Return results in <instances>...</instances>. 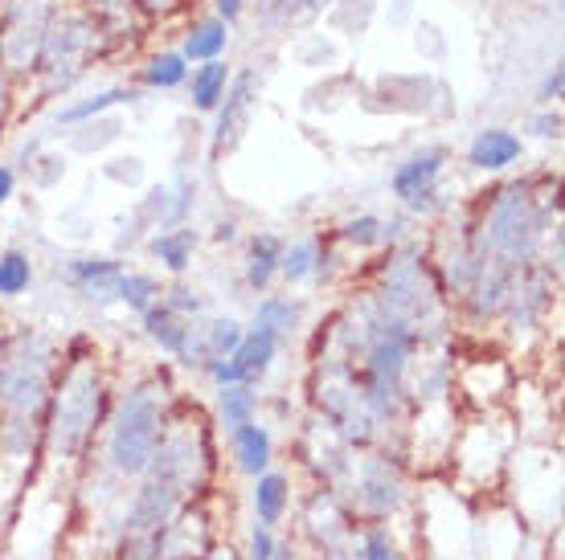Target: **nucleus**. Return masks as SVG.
<instances>
[{"label":"nucleus","instance_id":"obj_14","mask_svg":"<svg viewBox=\"0 0 565 560\" xmlns=\"http://www.w3.org/2000/svg\"><path fill=\"white\" fill-rule=\"evenodd\" d=\"M524 160V136H516L512 127H480L476 140L467 143V164L476 172H509L512 164Z\"/></svg>","mask_w":565,"mask_h":560},{"label":"nucleus","instance_id":"obj_12","mask_svg":"<svg viewBox=\"0 0 565 560\" xmlns=\"http://www.w3.org/2000/svg\"><path fill=\"white\" fill-rule=\"evenodd\" d=\"M282 352V340L270 332V327H258V323H250L246 332H242L238 348L230 352L226 360H213V365H205V377L222 389V385H258V380L267 377L270 365L279 360Z\"/></svg>","mask_w":565,"mask_h":560},{"label":"nucleus","instance_id":"obj_28","mask_svg":"<svg viewBox=\"0 0 565 560\" xmlns=\"http://www.w3.org/2000/svg\"><path fill=\"white\" fill-rule=\"evenodd\" d=\"M328 0H250L255 21L263 29H291L308 13H320Z\"/></svg>","mask_w":565,"mask_h":560},{"label":"nucleus","instance_id":"obj_16","mask_svg":"<svg viewBox=\"0 0 565 560\" xmlns=\"http://www.w3.org/2000/svg\"><path fill=\"white\" fill-rule=\"evenodd\" d=\"M324 262H328V238H320V234L296 238V241H287V246H282L279 279L287 282V287H303V282L324 274Z\"/></svg>","mask_w":565,"mask_h":560},{"label":"nucleus","instance_id":"obj_11","mask_svg":"<svg viewBox=\"0 0 565 560\" xmlns=\"http://www.w3.org/2000/svg\"><path fill=\"white\" fill-rule=\"evenodd\" d=\"M258 98H263V74L250 66L230 78L226 98L217 103L213 111V131H210V160H226L250 131V119L258 111Z\"/></svg>","mask_w":565,"mask_h":560},{"label":"nucleus","instance_id":"obj_21","mask_svg":"<svg viewBox=\"0 0 565 560\" xmlns=\"http://www.w3.org/2000/svg\"><path fill=\"white\" fill-rule=\"evenodd\" d=\"M230 450H234V463H238L242 475L258 478L263 471H270V459H275V438L263 421H250L230 434Z\"/></svg>","mask_w":565,"mask_h":560},{"label":"nucleus","instance_id":"obj_23","mask_svg":"<svg viewBox=\"0 0 565 560\" xmlns=\"http://www.w3.org/2000/svg\"><path fill=\"white\" fill-rule=\"evenodd\" d=\"M291 511V478L282 471H263L255 478V519L267 528H279Z\"/></svg>","mask_w":565,"mask_h":560},{"label":"nucleus","instance_id":"obj_8","mask_svg":"<svg viewBox=\"0 0 565 560\" xmlns=\"http://www.w3.org/2000/svg\"><path fill=\"white\" fill-rule=\"evenodd\" d=\"M57 9V0H0V71L13 83H29Z\"/></svg>","mask_w":565,"mask_h":560},{"label":"nucleus","instance_id":"obj_39","mask_svg":"<svg viewBox=\"0 0 565 560\" xmlns=\"http://www.w3.org/2000/svg\"><path fill=\"white\" fill-rule=\"evenodd\" d=\"M13 193H17V172L9 164H0V209L13 201Z\"/></svg>","mask_w":565,"mask_h":560},{"label":"nucleus","instance_id":"obj_7","mask_svg":"<svg viewBox=\"0 0 565 560\" xmlns=\"http://www.w3.org/2000/svg\"><path fill=\"white\" fill-rule=\"evenodd\" d=\"M337 491L353 511L356 524H390V519L406 507L411 483H406V466L390 450H353L349 471L340 475Z\"/></svg>","mask_w":565,"mask_h":560},{"label":"nucleus","instance_id":"obj_20","mask_svg":"<svg viewBox=\"0 0 565 560\" xmlns=\"http://www.w3.org/2000/svg\"><path fill=\"white\" fill-rule=\"evenodd\" d=\"M282 246L287 241L279 238V234H270V229H263V234H250V241H246V287L255 294H267L270 282L279 279V258H282Z\"/></svg>","mask_w":565,"mask_h":560},{"label":"nucleus","instance_id":"obj_26","mask_svg":"<svg viewBox=\"0 0 565 560\" xmlns=\"http://www.w3.org/2000/svg\"><path fill=\"white\" fill-rule=\"evenodd\" d=\"M255 323L258 327H270L287 344L299 332V323H303V303H299L296 294H263L255 303Z\"/></svg>","mask_w":565,"mask_h":560},{"label":"nucleus","instance_id":"obj_3","mask_svg":"<svg viewBox=\"0 0 565 560\" xmlns=\"http://www.w3.org/2000/svg\"><path fill=\"white\" fill-rule=\"evenodd\" d=\"M467 217H471V238H476V250L483 254V262L509 270L541 262L553 234H562L557 176L550 181V189H541V176L495 184Z\"/></svg>","mask_w":565,"mask_h":560},{"label":"nucleus","instance_id":"obj_40","mask_svg":"<svg viewBox=\"0 0 565 560\" xmlns=\"http://www.w3.org/2000/svg\"><path fill=\"white\" fill-rule=\"evenodd\" d=\"M270 560H303V552H299V545H291V540H279Z\"/></svg>","mask_w":565,"mask_h":560},{"label":"nucleus","instance_id":"obj_15","mask_svg":"<svg viewBox=\"0 0 565 560\" xmlns=\"http://www.w3.org/2000/svg\"><path fill=\"white\" fill-rule=\"evenodd\" d=\"M124 262L119 258H107V254H83V258H71L66 262V282L83 299H95V303H111L115 291H119V279H124Z\"/></svg>","mask_w":565,"mask_h":560},{"label":"nucleus","instance_id":"obj_10","mask_svg":"<svg viewBox=\"0 0 565 560\" xmlns=\"http://www.w3.org/2000/svg\"><path fill=\"white\" fill-rule=\"evenodd\" d=\"M447 160H451V152H447L443 143H430V148H418V152L406 155L394 169V176H390V189H394L397 201L411 213L447 209V201H443V172H447Z\"/></svg>","mask_w":565,"mask_h":560},{"label":"nucleus","instance_id":"obj_19","mask_svg":"<svg viewBox=\"0 0 565 560\" xmlns=\"http://www.w3.org/2000/svg\"><path fill=\"white\" fill-rule=\"evenodd\" d=\"M201 246V234L193 225H169V229H156L152 238H148V250L160 267L169 270V274H184V270L193 267V254Z\"/></svg>","mask_w":565,"mask_h":560},{"label":"nucleus","instance_id":"obj_27","mask_svg":"<svg viewBox=\"0 0 565 560\" xmlns=\"http://www.w3.org/2000/svg\"><path fill=\"white\" fill-rule=\"evenodd\" d=\"M189 71H193V66L184 62L181 50H156V54L143 57L140 83L148 86V90H177V86H184Z\"/></svg>","mask_w":565,"mask_h":560},{"label":"nucleus","instance_id":"obj_32","mask_svg":"<svg viewBox=\"0 0 565 560\" xmlns=\"http://www.w3.org/2000/svg\"><path fill=\"white\" fill-rule=\"evenodd\" d=\"M33 287V258L25 250L0 254V299H21Z\"/></svg>","mask_w":565,"mask_h":560},{"label":"nucleus","instance_id":"obj_1","mask_svg":"<svg viewBox=\"0 0 565 560\" xmlns=\"http://www.w3.org/2000/svg\"><path fill=\"white\" fill-rule=\"evenodd\" d=\"M217 478V442H213V421L205 409L189 397H177L169 409V426L156 446L152 463L140 475V491L131 495L124 532H164L169 519L189 499L213 491Z\"/></svg>","mask_w":565,"mask_h":560},{"label":"nucleus","instance_id":"obj_17","mask_svg":"<svg viewBox=\"0 0 565 560\" xmlns=\"http://www.w3.org/2000/svg\"><path fill=\"white\" fill-rule=\"evenodd\" d=\"M124 103H140V86H103V90H95V95L86 98H74V103H66V107H57V127H78V123H90V119H99V115L115 111V107H124Z\"/></svg>","mask_w":565,"mask_h":560},{"label":"nucleus","instance_id":"obj_2","mask_svg":"<svg viewBox=\"0 0 565 560\" xmlns=\"http://www.w3.org/2000/svg\"><path fill=\"white\" fill-rule=\"evenodd\" d=\"M111 413V380L103 373V352L95 340L74 336L57 352L50 413H45L42 459L54 466H74L95 446V434Z\"/></svg>","mask_w":565,"mask_h":560},{"label":"nucleus","instance_id":"obj_30","mask_svg":"<svg viewBox=\"0 0 565 560\" xmlns=\"http://www.w3.org/2000/svg\"><path fill=\"white\" fill-rule=\"evenodd\" d=\"M353 560H402V548H397L390 524H356Z\"/></svg>","mask_w":565,"mask_h":560},{"label":"nucleus","instance_id":"obj_13","mask_svg":"<svg viewBox=\"0 0 565 560\" xmlns=\"http://www.w3.org/2000/svg\"><path fill=\"white\" fill-rule=\"evenodd\" d=\"M242 327L238 320H230V315H201V320H193V327H189V340H184L181 348V360L184 368H201L205 373V365H213V360H226L230 352L238 348L242 340Z\"/></svg>","mask_w":565,"mask_h":560},{"label":"nucleus","instance_id":"obj_24","mask_svg":"<svg viewBox=\"0 0 565 560\" xmlns=\"http://www.w3.org/2000/svg\"><path fill=\"white\" fill-rule=\"evenodd\" d=\"M140 320H143V332H148V340H152L156 348L169 352L172 360H177V356H181V348H184V340H189V327H193V320H184V315L169 311L160 299L143 311Z\"/></svg>","mask_w":565,"mask_h":560},{"label":"nucleus","instance_id":"obj_9","mask_svg":"<svg viewBox=\"0 0 565 560\" xmlns=\"http://www.w3.org/2000/svg\"><path fill=\"white\" fill-rule=\"evenodd\" d=\"M353 532H356V519L349 511V504H344V495L337 487H328V483H316L303 495V504H299V524H296L299 545H308L311 557H320V552L349 548L353 545Z\"/></svg>","mask_w":565,"mask_h":560},{"label":"nucleus","instance_id":"obj_35","mask_svg":"<svg viewBox=\"0 0 565 560\" xmlns=\"http://www.w3.org/2000/svg\"><path fill=\"white\" fill-rule=\"evenodd\" d=\"M275 528H267V524H258L255 519V528H250V560H270L275 557Z\"/></svg>","mask_w":565,"mask_h":560},{"label":"nucleus","instance_id":"obj_33","mask_svg":"<svg viewBox=\"0 0 565 560\" xmlns=\"http://www.w3.org/2000/svg\"><path fill=\"white\" fill-rule=\"evenodd\" d=\"M160 303L184 320H201V315H210V299L205 291L198 287H189V282H172V287H160Z\"/></svg>","mask_w":565,"mask_h":560},{"label":"nucleus","instance_id":"obj_38","mask_svg":"<svg viewBox=\"0 0 565 560\" xmlns=\"http://www.w3.org/2000/svg\"><path fill=\"white\" fill-rule=\"evenodd\" d=\"M246 9H250V0H213V17H222L226 25H234Z\"/></svg>","mask_w":565,"mask_h":560},{"label":"nucleus","instance_id":"obj_31","mask_svg":"<svg viewBox=\"0 0 565 560\" xmlns=\"http://www.w3.org/2000/svg\"><path fill=\"white\" fill-rule=\"evenodd\" d=\"M156 299H160V282H156V274H143V270H124L119 291H115V303H124L128 311L143 315Z\"/></svg>","mask_w":565,"mask_h":560},{"label":"nucleus","instance_id":"obj_37","mask_svg":"<svg viewBox=\"0 0 565 560\" xmlns=\"http://www.w3.org/2000/svg\"><path fill=\"white\" fill-rule=\"evenodd\" d=\"M533 136H537V140H557V136H562V115L553 111V107H545V111L533 119Z\"/></svg>","mask_w":565,"mask_h":560},{"label":"nucleus","instance_id":"obj_5","mask_svg":"<svg viewBox=\"0 0 565 560\" xmlns=\"http://www.w3.org/2000/svg\"><path fill=\"white\" fill-rule=\"evenodd\" d=\"M373 294V303L390 315L418 327L426 336V327H438L447 320V294L438 287V274L430 267L418 246H397L382 258V267L373 274V282L365 287Z\"/></svg>","mask_w":565,"mask_h":560},{"label":"nucleus","instance_id":"obj_36","mask_svg":"<svg viewBox=\"0 0 565 560\" xmlns=\"http://www.w3.org/2000/svg\"><path fill=\"white\" fill-rule=\"evenodd\" d=\"M13 111H17V83L0 71V136H4V127L13 123Z\"/></svg>","mask_w":565,"mask_h":560},{"label":"nucleus","instance_id":"obj_18","mask_svg":"<svg viewBox=\"0 0 565 560\" xmlns=\"http://www.w3.org/2000/svg\"><path fill=\"white\" fill-rule=\"evenodd\" d=\"M234 78V66H230L226 57H213V62H198L184 86H189V103H193V111L198 115H213L217 111V103L226 98V86Z\"/></svg>","mask_w":565,"mask_h":560},{"label":"nucleus","instance_id":"obj_22","mask_svg":"<svg viewBox=\"0 0 565 560\" xmlns=\"http://www.w3.org/2000/svg\"><path fill=\"white\" fill-rule=\"evenodd\" d=\"M230 50V25L222 21V17H201V21H193V25L184 29L181 37V54L184 62H213V57H226Z\"/></svg>","mask_w":565,"mask_h":560},{"label":"nucleus","instance_id":"obj_4","mask_svg":"<svg viewBox=\"0 0 565 560\" xmlns=\"http://www.w3.org/2000/svg\"><path fill=\"white\" fill-rule=\"evenodd\" d=\"M177 401L169 368H148L119 392L107 413V463L119 478H140L152 463L156 446L169 426V409Z\"/></svg>","mask_w":565,"mask_h":560},{"label":"nucleus","instance_id":"obj_34","mask_svg":"<svg viewBox=\"0 0 565 560\" xmlns=\"http://www.w3.org/2000/svg\"><path fill=\"white\" fill-rule=\"evenodd\" d=\"M562 90H565V71H562V62H553L550 71H545V78H541V107H557L562 103Z\"/></svg>","mask_w":565,"mask_h":560},{"label":"nucleus","instance_id":"obj_25","mask_svg":"<svg viewBox=\"0 0 565 560\" xmlns=\"http://www.w3.org/2000/svg\"><path fill=\"white\" fill-rule=\"evenodd\" d=\"M258 421V392L255 385H222L217 389V430L234 434L242 426Z\"/></svg>","mask_w":565,"mask_h":560},{"label":"nucleus","instance_id":"obj_6","mask_svg":"<svg viewBox=\"0 0 565 560\" xmlns=\"http://www.w3.org/2000/svg\"><path fill=\"white\" fill-rule=\"evenodd\" d=\"M111 50V42L103 37V29L95 25V17L86 9H57L50 29H45V42L38 50L33 74L29 83L38 90V98H57L66 95L71 86H78L90 74V66Z\"/></svg>","mask_w":565,"mask_h":560},{"label":"nucleus","instance_id":"obj_29","mask_svg":"<svg viewBox=\"0 0 565 560\" xmlns=\"http://www.w3.org/2000/svg\"><path fill=\"white\" fill-rule=\"evenodd\" d=\"M340 241H349L353 250H382L385 241L397 238V222H382V217H373V213H361V217H349V222L340 225Z\"/></svg>","mask_w":565,"mask_h":560}]
</instances>
